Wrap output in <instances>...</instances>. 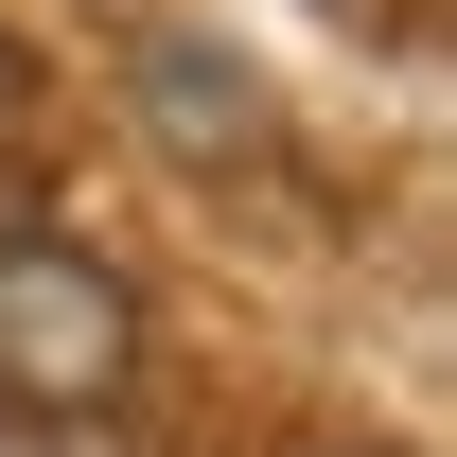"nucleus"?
<instances>
[{"label":"nucleus","mask_w":457,"mask_h":457,"mask_svg":"<svg viewBox=\"0 0 457 457\" xmlns=\"http://www.w3.org/2000/svg\"><path fill=\"white\" fill-rule=\"evenodd\" d=\"M141 370V299L71 228H0V387L18 404H106Z\"/></svg>","instance_id":"f257e3e1"},{"label":"nucleus","mask_w":457,"mask_h":457,"mask_svg":"<svg viewBox=\"0 0 457 457\" xmlns=\"http://www.w3.org/2000/svg\"><path fill=\"white\" fill-rule=\"evenodd\" d=\"M159 123L194 141V159H212V141L246 159V141H264V106H246V71H212V54H159Z\"/></svg>","instance_id":"f03ea898"},{"label":"nucleus","mask_w":457,"mask_h":457,"mask_svg":"<svg viewBox=\"0 0 457 457\" xmlns=\"http://www.w3.org/2000/svg\"><path fill=\"white\" fill-rule=\"evenodd\" d=\"M0 106H18V54H0Z\"/></svg>","instance_id":"7ed1b4c3"}]
</instances>
